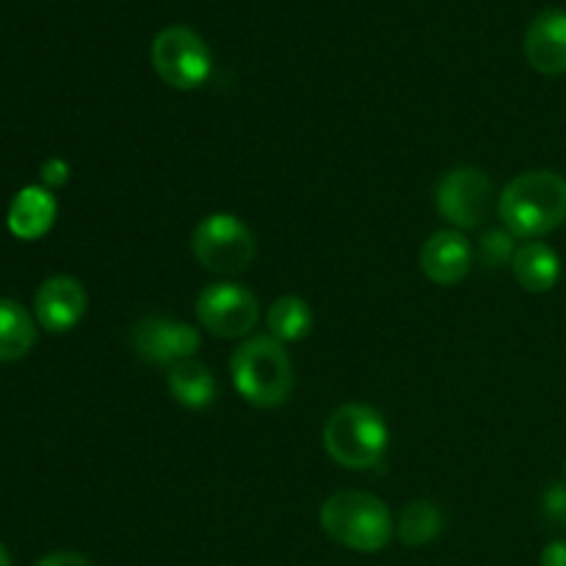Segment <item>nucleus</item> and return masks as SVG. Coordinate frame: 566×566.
I'll return each mask as SVG.
<instances>
[{
	"mask_svg": "<svg viewBox=\"0 0 566 566\" xmlns=\"http://www.w3.org/2000/svg\"><path fill=\"white\" fill-rule=\"evenodd\" d=\"M497 216L514 238L536 241L566 221V177L536 169L514 177L497 199Z\"/></svg>",
	"mask_w": 566,
	"mask_h": 566,
	"instance_id": "f257e3e1",
	"label": "nucleus"
},
{
	"mask_svg": "<svg viewBox=\"0 0 566 566\" xmlns=\"http://www.w3.org/2000/svg\"><path fill=\"white\" fill-rule=\"evenodd\" d=\"M321 528L335 545L354 553H379L396 536V520L381 497L359 490L335 492L321 506Z\"/></svg>",
	"mask_w": 566,
	"mask_h": 566,
	"instance_id": "f03ea898",
	"label": "nucleus"
},
{
	"mask_svg": "<svg viewBox=\"0 0 566 566\" xmlns=\"http://www.w3.org/2000/svg\"><path fill=\"white\" fill-rule=\"evenodd\" d=\"M232 385L243 401L260 409H276L293 392V363L285 352V343L271 335H258L243 340L230 359Z\"/></svg>",
	"mask_w": 566,
	"mask_h": 566,
	"instance_id": "7ed1b4c3",
	"label": "nucleus"
},
{
	"mask_svg": "<svg viewBox=\"0 0 566 566\" xmlns=\"http://www.w3.org/2000/svg\"><path fill=\"white\" fill-rule=\"evenodd\" d=\"M390 431L368 403H343L324 423V448L346 470H374L385 459Z\"/></svg>",
	"mask_w": 566,
	"mask_h": 566,
	"instance_id": "20e7f679",
	"label": "nucleus"
},
{
	"mask_svg": "<svg viewBox=\"0 0 566 566\" xmlns=\"http://www.w3.org/2000/svg\"><path fill=\"white\" fill-rule=\"evenodd\" d=\"M191 252L213 274L235 276L254 263L258 243L252 230L232 213H210L191 235Z\"/></svg>",
	"mask_w": 566,
	"mask_h": 566,
	"instance_id": "39448f33",
	"label": "nucleus"
},
{
	"mask_svg": "<svg viewBox=\"0 0 566 566\" xmlns=\"http://www.w3.org/2000/svg\"><path fill=\"white\" fill-rule=\"evenodd\" d=\"M155 72L166 86L177 92L199 88L213 72V55L208 42L188 25H169L153 39L149 50Z\"/></svg>",
	"mask_w": 566,
	"mask_h": 566,
	"instance_id": "423d86ee",
	"label": "nucleus"
},
{
	"mask_svg": "<svg viewBox=\"0 0 566 566\" xmlns=\"http://www.w3.org/2000/svg\"><path fill=\"white\" fill-rule=\"evenodd\" d=\"M495 188L475 166H457L437 182L434 205L453 230H475L490 216Z\"/></svg>",
	"mask_w": 566,
	"mask_h": 566,
	"instance_id": "0eeeda50",
	"label": "nucleus"
},
{
	"mask_svg": "<svg viewBox=\"0 0 566 566\" xmlns=\"http://www.w3.org/2000/svg\"><path fill=\"white\" fill-rule=\"evenodd\" d=\"M197 318L221 340L247 337L260 321V304L249 287L238 282H216L197 296Z\"/></svg>",
	"mask_w": 566,
	"mask_h": 566,
	"instance_id": "6e6552de",
	"label": "nucleus"
},
{
	"mask_svg": "<svg viewBox=\"0 0 566 566\" xmlns=\"http://www.w3.org/2000/svg\"><path fill=\"white\" fill-rule=\"evenodd\" d=\"M199 332L186 321L164 318V315H147L133 329V348L147 365L158 368H175L177 363L193 359L199 348Z\"/></svg>",
	"mask_w": 566,
	"mask_h": 566,
	"instance_id": "1a4fd4ad",
	"label": "nucleus"
},
{
	"mask_svg": "<svg viewBox=\"0 0 566 566\" xmlns=\"http://www.w3.org/2000/svg\"><path fill=\"white\" fill-rule=\"evenodd\" d=\"M88 296L86 287L75 280V276H50L39 285L36 298H33V315H36L39 326L53 335L70 332L81 324L86 315Z\"/></svg>",
	"mask_w": 566,
	"mask_h": 566,
	"instance_id": "9d476101",
	"label": "nucleus"
},
{
	"mask_svg": "<svg viewBox=\"0 0 566 566\" xmlns=\"http://www.w3.org/2000/svg\"><path fill=\"white\" fill-rule=\"evenodd\" d=\"M475 252L459 230H440L420 249V269L434 285H457L473 269Z\"/></svg>",
	"mask_w": 566,
	"mask_h": 566,
	"instance_id": "9b49d317",
	"label": "nucleus"
},
{
	"mask_svg": "<svg viewBox=\"0 0 566 566\" xmlns=\"http://www.w3.org/2000/svg\"><path fill=\"white\" fill-rule=\"evenodd\" d=\"M525 59L542 75L566 72V11L547 9L525 31Z\"/></svg>",
	"mask_w": 566,
	"mask_h": 566,
	"instance_id": "f8f14e48",
	"label": "nucleus"
},
{
	"mask_svg": "<svg viewBox=\"0 0 566 566\" xmlns=\"http://www.w3.org/2000/svg\"><path fill=\"white\" fill-rule=\"evenodd\" d=\"M55 216H59V202H55L53 191H48L44 186H25L11 199L6 224H9L11 235L20 241H39L53 230Z\"/></svg>",
	"mask_w": 566,
	"mask_h": 566,
	"instance_id": "ddd939ff",
	"label": "nucleus"
},
{
	"mask_svg": "<svg viewBox=\"0 0 566 566\" xmlns=\"http://www.w3.org/2000/svg\"><path fill=\"white\" fill-rule=\"evenodd\" d=\"M512 271L514 280L528 293H547L556 287L558 276H562V260H558L556 249H551L547 243L525 241L514 252Z\"/></svg>",
	"mask_w": 566,
	"mask_h": 566,
	"instance_id": "4468645a",
	"label": "nucleus"
},
{
	"mask_svg": "<svg viewBox=\"0 0 566 566\" xmlns=\"http://www.w3.org/2000/svg\"><path fill=\"white\" fill-rule=\"evenodd\" d=\"M166 387L171 398L186 409H208L219 392L213 370L199 359H186L166 370Z\"/></svg>",
	"mask_w": 566,
	"mask_h": 566,
	"instance_id": "2eb2a0df",
	"label": "nucleus"
},
{
	"mask_svg": "<svg viewBox=\"0 0 566 566\" xmlns=\"http://www.w3.org/2000/svg\"><path fill=\"white\" fill-rule=\"evenodd\" d=\"M36 343V324L31 313L14 298H0V363L28 357Z\"/></svg>",
	"mask_w": 566,
	"mask_h": 566,
	"instance_id": "dca6fc26",
	"label": "nucleus"
},
{
	"mask_svg": "<svg viewBox=\"0 0 566 566\" xmlns=\"http://www.w3.org/2000/svg\"><path fill=\"white\" fill-rule=\"evenodd\" d=\"M442 528H446V514H442V509L437 503L412 501L398 514L396 534L401 539V545L423 547L429 542H434L442 534Z\"/></svg>",
	"mask_w": 566,
	"mask_h": 566,
	"instance_id": "f3484780",
	"label": "nucleus"
},
{
	"mask_svg": "<svg viewBox=\"0 0 566 566\" xmlns=\"http://www.w3.org/2000/svg\"><path fill=\"white\" fill-rule=\"evenodd\" d=\"M269 335L280 343H298L313 329V310L298 296H280L265 313Z\"/></svg>",
	"mask_w": 566,
	"mask_h": 566,
	"instance_id": "a211bd4d",
	"label": "nucleus"
},
{
	"mask_svg": "<svg viewBox=\"0 0 566 566\" xmlns=\"http://www.w3.org/2000/svg\"><path fill=\"white\" fill-rule=\"evenodd\" d=\"M517 238L506 230V227H495V230H486L479 241V254L490 269H501L514 260L517 252Z\"/></svg>",
	"mask_w": 566,
	"mask_h": 566,
	"instance_id": "6ab92c4d",
	"label": "nucleus"
},
{
	"mask_svg": "<svg viewBox=\"0 0 566 566\" xmlns=\"http://www.w3.org/2000/svg\"><path fill=\"white\" fill-rule=\"evenodd\" d=\"M542 512L551 523L566 525V481H553L542 495Z\"/></svg>",
	"mask_w": 566,
	"mask_h": 566,
	"instance_id": "aec40b11",
	"label": "nucleus"
},
{
	"mask_svg": "<svg viewBox=\"0 0 566 566\" xmlns=\"http://www.w3.org/2000/svg\"><path fill=\"white\" fill-rule=\"evenodd\" d=\"M66 180H70V164H66V160H61V158L44 160V164H42V186L48 188V191L66 186Z\"/></svg>",
	"mask_w": 566,
	"mask_h": 566,
	"instance_id": "412c9836",
	"label": "nucleus"
},
{
	"mask_svg": "<svg viewBox=\"0 0 566 566\" xmlns=\"http://www.w3.org/2000/svg\"><path fill=\"white\" fill-rule=\"evenodd\" d=\"M36 566H92V564H88V558L81 556V553L59 551V553H50V556H44L42 562H36Z\"/></svg>",
	"mask_w": 566,
	"mask_h": 566,
	"instance_id": "4be33fe9",
	"label": "nucleus"
},
{
	"mask_svg": "<svg viewBox=\"0 0 566 566\" xmlns=\"http://www.w3.org/2000/svg\"><path fill=\"white\" fill-rule=\"evenodd\" d=\"M539 564L542 566H566V542L564 539L551 542V545L542 551Z\"/></svg>",
	"mask_w": 566,
	"mask_h": 566,
	"instance_id": "5701e85b",
	"label": "nucleus"
},
{
	"mask_svg": "<svg viewBox=\"0 0 566 566\" xmlns=\"http://www.w3.org/2000/svg\"><path fill=\"white\" fill-rule=\"evenodd\" d=\"M0 566H11V562H9V553H6V547L0 545Z\"/></svg>",
	"mask_w": 566,
	"mask_h": 566,
	"instance_id": "b1692460",
	"label": "nucleus"
},
{
	"mask_svg": "<svg viewBox=\"0 0 566 566\" xmlns=\"http://www.w3.org/2000/svg\"><path fill=\"white\" fill-rule=\"evenodd\" d=\"M564 481H566V459H564Z\"/></svg>",
	"mask_w": 566,
	"mask_h": 566,
	"instance_id": "393cba45",
	"label": "nucleus"
}]
</instances>
